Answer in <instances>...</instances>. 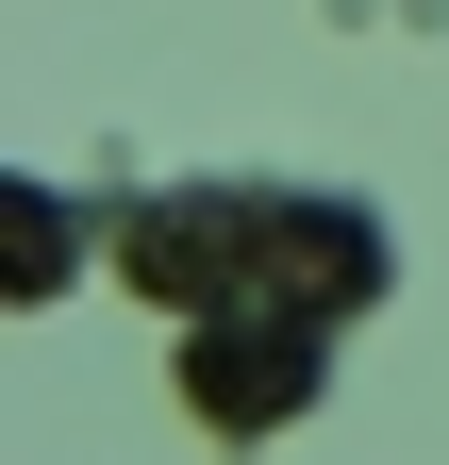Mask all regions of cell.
<instances>
[{
  "label": "cell",
  "mask_w": 449,
  "mask_h": 465,
  "mask_svg": "<svg viewBox=\"0 0 449 465\" xmlns=\"http://www.w3.org/2000/svg\"><path fill=\"white\" fill-rule=\"evenodd\" d=\"M117 266L150 282L166 316H234V300H284V316H350L366 282H383L366 216H333V200H250V183H184V200H134Z\"/></svg>",
  "instance_id": "6da1fadb"
},
{
  "label": "cell",
  "mask_w": 449,
  "mask_h": 465,
  "mask_svg": "<svg viewBox=\"0 0 449 465\" xmlns=\"http://www.w3.org/2000/svg\"><path fill=\"white\" fill-rule=\"evenodd\" d=\"M316 316H284V300H234V316H184V399H200V432H284V416H316Z\"/></svg>",
  "instance_id": "7a4b0ae2"
}]
</instances>
